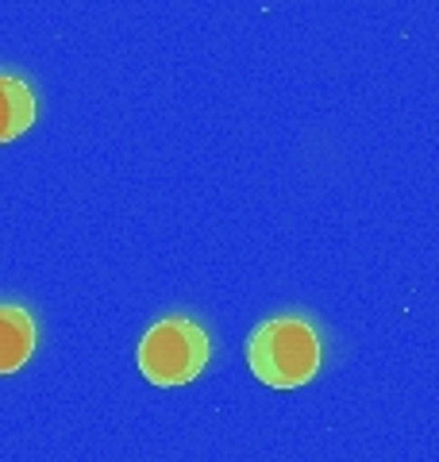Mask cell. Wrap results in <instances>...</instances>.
Here are the masks:
<instances>
[{
    "label": "cell",
    "instance_id": "6da1fadb",
    "mask_svg": "<svg viewBox=\"0 0 439 462\" xmlns=\"http://www.w3.org/2000/svg\"><path fill=\"white\" fill-rule=\"evenodd\" d=\"M320 358H324V346H320L316 328L309 316L297 312L270 316L247 339V366L262 385L274 389L309 385L320 374Z\"/></svg>",
    "mask_w": 439,
    "mask_h": 462
},
{
    "label": "cell",
    "instance_id": "7a4b0ae2",
    "mask_svg": "<svg viewBox=\"0 0 439 462\" xmlns=\"http://www.w3.org/2000/svg\"><path fill=\"white\" fill-rule=\"evenodd\" d=\"M135 358H139V374L151 385H163V389L189 385L209 366L212 339L193 316H166V320L146 328Z\"/></svg>",
    "mask_w": 439,
    "mask_h": 462
},
{
    "label": "cell",
    "instance_id": "3957f363",
    "mask_svg": "<svg viewBox=\"0 0 439 462\" xmlns=\"http://www.w3.org/2000/svg\"><path fill=\"white\" fill-rule=\"evenodd\" d=\"M39 346V324L32 309L0 300V374H16Z\"/></svg>",
    "mask_w": 439,
    "mask_h": 462
},
{
    "label": "cell",
    "instance_id": "277c9868",
    "mask_svg": "<svg viewBox=\"0 0 439 462\" xmlns=\"http://www.w3.org/2000/svg\"><path fill=\"white\" fill-rule=\"evenodd\" d=\"M39 116V97L32 81L0 69V143L20 139Z\"/></svg>",
    "mask_w": 439,
    "mask_h": 462
}]
</instances>
